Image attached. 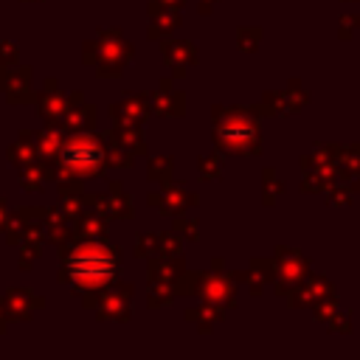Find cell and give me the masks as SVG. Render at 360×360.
<instances>
[{
  "label": "cell",
  "mask_w": 360,
  "mask_h": 360,
  "mask_svg": "<svg viewBox=\"0 0 360 360\" xmlns=\"http://www.w3.org/2000/svg\"><path fill=\"white\" fill-rule=\"evenodd\" d=\"M112 273H115V262L98 245H84V250L73 253V259H70V278L82 287H98Z\"/></svg>",
  "instance_id": "cell-1"
}]
</instances>
